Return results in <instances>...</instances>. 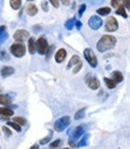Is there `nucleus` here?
I'll return each mask as SVG.
<instances>
[{"mask_svg": "<svg viewBox=\"0 0 130 149\" xmlns=\"http://www.w3.org/2000/svg\"><path fill=\"white\" fill-rule=\"evenodd\" d=\"M116 42H117V40L112 35H104L97 43V48L99 52H105V51L112 49L116 46Z\"/></svg>", "mask_w": 130, "mask_h": 149, "instance_id": "f257e3e1", "label": "nucleus"}, {"mask_svg": "<svg viewBox=\"0 0 130 149\" xmlns=\"http://www.w3.org/2000/svg\"><path fill=\"white\" fill-rule=\"evenodd\" d=\"M70 117H62L60 119H58L56 123H54V130L58 132H62L63 130H65V127H68L70 125Z\"/></svg>", "mask_w": 130, "mask_h": 149, "instance_id": "f03ea898", "label": "nucleus"}, {"mask_svg": "<svg viewBox=\"0 0 130 149\" xmlns=\"http://www.w3.org/2000/svg\"><path fill=\"white\" fill-rule=\"evenodd\" d=\"M84 58H86V60L89 63V65L92 66V68H95V66L98 65V59L95 54L93 53V51L91 48H86L84 49Z\"/></svg>", "mask_w": 130, "mask_h": 149, "instance_id": "7ed1b4c3", "label": "nucleus"}, {"mask_svg": "<svg viewBox=\"0 0 130 149\" xmlns=\"http://www.w3.org/2000/svg\"><path fill=\"white\" fill-rule=\"evenodd\" d=\"M11 53L14 55V56H18V58H21L26 54V46L23 43H14L11 46Z\"/></svg>", "mask_w": 130, "mask_h": 149, "instance_id": "20e7f679", "label": "nucleus"}, {"mask_svg": "<svg viewBox=\"0 0 130 149\" xmlns=\"http://www.w3.org/2000/svg\"><path fill=\"white\" fill-rule=\"evenodd\" d=\"M36 49L40 54H46L47 51H48V43H47V40L45 37H40L36 41Z\"/></svg>", "mask_w": 130, "mask_h": 149, "instance_id": "39448f33", "label": "nucleus"}, {"mask_svg": "<svg viewBox=\"0 0 130 149\" xmlns=\"http://www.w3.org/2000/svg\"><path fill=\"white\" fill-rule=\"evenodd\" d=\"M105 29L107 30V32L112 33V32H116V30L118 29V22L117 19L114 17H108L106 23H105Z\"/></svg>", "mask_w": 130, "mask_h": 149, "instance_id": "423d86ee", "label": "nucleus"}, {"mask_svg": "<svg viewBox=\"0 0 130 149\" xmlns=\"http://www.w3.org/2000/svg\"><path fill=\"white\" fill-rule=\"evenodd\" d=\"M86 83H87V85L89 87V88L93 89V90L98 89L99 87H100L99 79L97 78L95 76H93V75H87V77H86Z\"/></svg>", "mask_w": 130, "mask_h": 149, "instance_id": "0eeeda50", "label": "nucleus"}, {"mask_svg": "<svg viewBox=\"0 0 130 149\" xmlns=\"http://www.w3.org/2000/svg\"><path fill=\"white\" fill-rule=\"evenodd\" d=\"M88 25L91 27L93 30H98L100 27L102 25V20L99 16H92L88 20Z\"/></svg>", "mask_w": 130, "mask_h": 149, "instance_id": "6e6552de", "label": "nucleus"}, {"mask_svg": "<svg viewBox=\"0 0 130 149\" xmlns=\"http://www.w3.org/2000/svg\"><path fill=\"white\" fill-rule=\"evenodd\" d=\"M13 37H14V40H16L17 42H22V41H24V40L29 39V33L27 32V30L19 29V30H17V32L14 33Z\"/></svg>", "mask_w": 130, "mask_h": 149, "instance_id": "1a4fd4ad", "label": "nucleus"}, {"mask_svg": "<svg viewBox=\"0 0 130 149\" xmlns=\"http://www.w3.org/2000/svg\"><path fill=\"white\" fill-rule=\"evenodd\" d=\"M65 58H66V51H65L64 48H60L56 53V61L60 64V63H63V61L65 60Z\"/></svg>", "mask_w": 130, "mask_h": 149, "instance_id": "9d476101", "label": "nucleus"}, {"mask_svg": "<svg viewBox=\"0 0 130 149\" xmlns=\"http://www.w3.org/2000/svg\"><path fill=\"white\" fill-rule=\"evenodd\" d=\"M84 133V130H83V126H78V127H76L75 129V131H74V133L71 135V140L70 141H72V140H78L79 137H81L82 135Z\"/></svg>", "mask_w": 130, "mask_h": 149, "instance_id": "9b49d317", "label": "nucleus"}, {"mask_svg": "<svg viewBox=\"0 0 130 149\" xmlns=\"http://www.w3.org/2000/svg\"><path fill=\"white\" fill-rule=\"evenodd\" d=\"M13 72H14V69H13V68H11V66H4V68L1 69V71H0V74H1V76H3V77L11 76Z\"/></svg>", "mask_w": 130, "mask_h": 149, "instance_id": "f8f14e48", "label": "nucleus"}, {"mask_svg": "<svg viewBox=\"0 0 130 149\" xmlns=\"http://www.w3.org/2000/svg\"><path fill=\"white\" fill-rule=\"evenodd\" d=\"M13 114V111L10 108H5V107H0V118H7Z\"/></svg>", "mask_w": 130, "mask_h": 149, "instance_id": "ddd939ff", "label": "nucleus"}, {"mask_svg": "<svg viewBox=\"0 0 130 149\" xmlns=\"http://www.w3.org/2000/svg\"><path fill=\"white\" fill-rule=\"evenodd\" d=\"M26 11L29 16H35V14L37 13V7H36V5H34V4H28Z\"/></svg>", "mask_w": 130, "mask_h": 149, "instance_id": "4468645a", "label": "nucleus"}, {"mask_svg": "<svg viewBox=\"0 0 130 149\" xmlns=\"http://www.w3.org/2000/svg\"><path fill=\"white\" fill-rule=\"evenodd\" d=\"M28 48H29V53H32V54L35 53V51H36V40L34 37H29Z\"/></svg>", "mask_w": 130, "mask_h": 149, "instance_id": "2eb2a0df", "label": "nucleus"}, {"mask_svg": "<svg viewBox=\"0 0 130 149\" xmlns=\"http://www.w3.org/2000/svg\"><path fill=\"white\" fill-rule=\"evenodd\" d=\"M111 79H113V82H116V83L122 82V81H123V75H122V72H119V71H114V72H112Z\"/></svg>", "mask_w": 130, "mask_h": 149, "instance_id": "dca6fc26", "label": "nucleus"}, {"mask_svg": "<svg viewBox=\"0 0 130 149\" xmlns=\"http://www.w3.org/2000/svg\"><path fill=\"white\" fill-rule=\"evenodd\" d=\"M78 63H81V61H79V56H78V55H74L72 58L70 59V61H69V64H68V69L72 68L74 65H77Z\"/></svg>", "mask_w": 130, "mask_h": 149, "instance_id": "f3484780", "label": "nucleus"}, {"mask_svg": "<svg viewBox=\"0 0 130 149\" xmlns=\"http://www.w3.org/2000/svg\"><path fill=\"white\" fill-rule=\"evenodd\" d=\"M98 14H100V16H107V14H110V12H111V9L110 7H101V9H98Z\"/></svg>", "mask_w": 130, "mask_h": 149, "instance_id": "a211bd4d", "label": "nucleus"}, {"mask_svg": "<svg viewBox=\"0 0 130 149\" xmlns=\"http://www.w3.org/2000/svg\"><path fill=\"white\" fill-rule=\"evenodd\" d=\"M10 5L13 10H18L22 5V0H10Z\"/></svg>", "mask_w": 130, "mask_h": 149, "instance_id": "6ab92c4d", "label": "nucleus"}, {"mask_svg": "<svg viewBox=\"0 0 130 149\" xmlns=\"http://www.w3.org/2000/svg\"><path fill=\"white\" fill-rule=\"evenodd\" d=\"M104 82H105V84L107 85V88H110V89H113L114 87L117 85L116 82H113V79H111V78H104Z\"/></svg>", "mask_w": 130, "mask_h": 149, "instance_id": "aec40b11", "label": "nucleus"}, {"mask_svg": "<svg viewBox=\"0 0 130 149\" xmlns=\"http://www.w3.org/2000/svg\"><path fill=\"white\" fill-rule=\"evenodd\" d=\"M7 39V34L5 32V27H0V45Z\"/></svg>", "mask_w": 130, "mask_h": 149, "instance_id": "412c9836", "label": "nucleus"}, {"mask_svg": "<svg viewBox=\"0 0 130 149\" xmlns=\"http://www.w3.org/2000/svg\"><path fill=\"white\" fill-rule=\"evenodd\" d=\"M11 100H10V97L6 96V95H0V105H9Z\"/></svg>", "mask_w": 130, "mask_h": 149, "instance_id": "4be33fe9", "label": "nucleus"}, {"mask_svg": "<svg viewBox=\"0 0 130 149\" xmlns=\"http://www.w3.org/2000/svg\"><path fill=\"white\" fill-rule=\"evenodd\" d=\"M13 121L17 123L18 125H26L27 124V120L24 119V118H22V117H14L13 118Z\"/></svg>", "mask_w": 130, "mask_h": 149, "instance_id": "5701e85b", "label": "nucleus"}, {"mask_svg": "<svg viewBox=\"0 0 130 149\" xmlns=\"http://www.w3.org/2000/svg\"><path fill=\"white\" fill-rule=\"evenodd\" d=\"M117 14H121L122 17H124V18H127L128 17V14H127V12H125V9H124V6H119L118 9H117Z\"/></svg>", "mask_w": 130, "mask_h": 149, "instance_id": "b1692460", "label": "nucleus"}, {"mask_svg": "<svg viewBox=\"0 0 130 149\" xmlns=\"http://www.w3.org/2000/svg\"><path fill=\"white\" fill-rule=\"evenodd\" d=\"M7 125H9V126H11V127H13V129L16 130L17 132L21 131V125H18L17 123H14V121H9V123H7Z\"/></svg>", "mask_w": 130, "mask_h": 149, "instance_id": "393cba45", "label": "nucleus"}, {"mask_svg": "<svg viewBox=\"0 0 130 149\" xmlns=\"http://www.w3.org/2000/svg\"><path fill=\"white\" fill-rule=\"evenodd\" d=\"M111 5L113 7L118 9L119 6H123V0H111Z\"/></svg>", "mask_w": 130, "mask_h": 149, "instance_id": "a878e982", "label": "nucleus"}, {"mask_svg": "<svg viewBox=\"0 0 130 149\" xmlns=\"http://www.w3.org/2000/svg\"><path fill=\"white\" fill-rule=\"evenodd\" d=\"M84 113H86V111H84V110H79L76 114H75V119H76V120L82 119V118L84 117Z\"/></svg>", "mask_w": 130, "mask_h": 149, "instance_id": "bb28decb", "label": "nucleus"}, {"mask_svg": "<svg viewBox=\"0 0 130 149\" xmlns=\"http://www.w3.org/2000/svg\"><path fill=\"white\" fill-rule=\"evenodd\" d=\"M74 23H75V19L72 18V19H69L68 20V22L66 23H65V28H66V29H72V27H74Z\"/></svg>", "mask_w": 130, "mask_h": 149, "instance_id": "cd10ccee", "label": "nucleus"}, {"mask_svg": "<svg viewBox=\"0 0 130 149\" xmlns=\"http://www.w3.org/2000/svg\"><path fill=\"white\" fill-rule=\"evenodd\" d=\"M62 144V141L60 140H57V141H54V142H52L51 144H49V147H51L52 149H54V148H58L59 146Z\"/></svg>", "mask_w": 130, "mask_h": 149, "instance_id": "c85d7f7f", "label": "nucleus"}, {"mask_svg": "<svg viewBox=\"0 0 130 149\" xmlns=\"http://www.w3.org/2000/svg\"><path fill=\"white\" fill-rule=\"evenodd\" d=\"M88 135H86V136H84L83 138H82V140H81V142H79L78 143V144H77V147H82V146H84V144H87V140H88Z\"/></svg>", "mask_w": 130, "mask_h": 149, "instance_id": "c756f323", "label": "nucleus"}, {"mask_svg": "<svg viewBox=\"0 0 130 149\" xmlns=\"http://www.w3.org/2000/svg\"><path fill=\"white\" fill-rule=\"evenodd\" d=\"M51 137H52V133H49L48 137H46V138H43V140H41V141H40V143H41V144H45V143L49 142V140H51Z\"/></svg>", "mask_w": 130, "mask_h": 149, "instance_id": "7c9ffc66", "label": "nucleus"}, {"mask_svg": "<svg viewBox=\"0 0 130 149\" xmlns=\"http://www.w3.org/2000/svg\"><path fill=\"white\" fill-rule=\"evenodd\" d=\"M123 5L125 6L128 10H130V0H123Z\"/></svg>", "mask_w": 130, "mask_h": 149, "instance_id": "2f4dec72", "label": "nucleus"}, {"mask_svg": "<svg viewBox=\"0 0 130 149\" xmlns=\"http://www.w3.org/2000/svg\"><path fill=\"white\" fill-rule=\"evenodd\" d=\"M81 68H82V63H78V64H77V66H76V68L74 69V74H76V72H78V70L81 69Z\"/></svg>", "mask_w": 130, "mask_h": 149, "instance_id": "473e14b6", "label": "nucleus"}, {"mask_svg": "<svg viewBox=\"0 0 130 149\" xmlns=\"http://www.w3.org/2000/svg\"><path fill=\"white\" fill-rule=\"evenodd\" d=\"M49 1L52 3V5L54 7H58L59 6V0H49Z\"/></svg>", "mask_w": 130, "mask_h": 149, "instance_id": "72a5a7b5", "label": "nucleus"}, {"mask_svg": "<svg viewBox=\"0 0 130 149\" xmlns=\"http://www.w3.org/2000/svg\"><path fill=\"white\" fill-rule=\"evenodd\" d=\"M84 10H86V5H82V6H81V9H79V11H78V14H79V16H82V13L84 12Z\"/></svg>", "mask_w": 130, "mask_h": 149, "instance_id": "f704fd0d", "label": "nucleus"}, {"mask_svg": "<svg viewBox=\"0 0 130 149\" xmlns=\"http://www.w3.org/2000/svg\"><path fill=\"white\" fill-rule=\"evenodd\" d=\"M3 130H4V132L6 133L7 136H11V131L9 130V127H6V126H4V127H3Z\"/></svg>", "mask_w": 130, "mask_h": 149, "instance_id": "c9c22d12", "label": "nucleus"}, {"mask_svg": "<svg viewBox=\"0 0 130 149\" xmlns=\"http://www.w3.org/2000/svg\"><path fill=\"white\" fill-rule=\"evenodd\" d=\"M5 53H6V52H0V58H1V59H9V55H6V54H5Z\"/></svg>", "mask_w": 130, "mask_h": 149, "instance_id": "e433bc0d", "label": "nucleus"}, {"mask_svg": "<svg viewBox=\"0 0 130 149\" xmlns=\"http://www.w3.org/2000/svg\"><path fill=\"white\" fill-rule=\"evenodd\" d=\"M47 3L46 1H42V9L45 10V11H48V6H47Z\"/></svg>", "mask_w": 130, "mask_h": 149, "instance_id": "4c0bfd02", "label": "nucleus"}, {"mask_svg": "<svg viewBox=\"0 0 130 149\" xmlns=\"http://www.w3.org/2000/svg\"><path fill=\"white\" fill-rule=\"evenodd\" d=\"M52 51H53V47H49V48H48V51H47V55H46V58H47V59L49 58V55L52 54Z\"/></svg>", "mask_w": 130, "mask_h": 149, "instance_id": "58836bf2", "label": "nucleus"}, {"mask_svg": "<svg viewBox=\"0 0 130 149\" xmlns=\"http://www.w3.org/2000/svg\"><path fill=\"white\" fill-rule=\"evenodd\" d=\"M62 3H63L64 5H69V4H70L69 0H62Z\"/></svg>", "mask_w": 130, "mask_h": 149, "instance_id": "ea45409f", "label": "nucleus"}, {"mask_svg": "<svg viewBox=\"0 0 130 149\" xmlns=\"http://www.w3.org/2000/svg\"><path fill=\"white\" fill-rule=\"evenodd\" d=\"M81 22H76V27H77V29H79V28H81Z\"/></svg>", "mask_w": 130, "mask_h": 149, "instance_id": "a19ab883", "label": "nucleus"}, {"mask_svg": "<svg viewBox=\"0 0 130 149\" xmlns=\"http://www.w3.org/2000/svg\"><path fill=\"white\" fill-rule=\"evenodd\" d=\"M30 149H39V146H37V144H34V146L30 148Z\"/></svg>", "mask_w": 130, "mask_h": 149, "instance_id": "79ce46f5", "label": "nucleus"}, {"mask_svg": "<svg viewBox=\"0 0 130 149\" xmlns=\"http://www.w3.org/2000/svg\"><path fill=\"white\" fill-rule=\"evenodd\" d=\"M64 149H69V148H64Z\"/></svg>", "mask_w": 130, "mask_h": 149, "instance_id": "37998d69", "label": "nucleus"}]
</instances>
